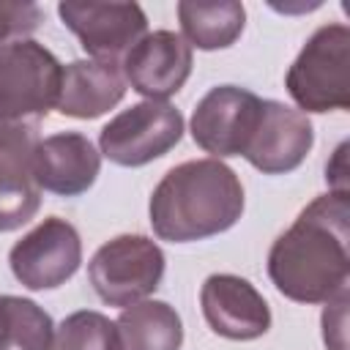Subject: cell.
Instances as JSON below:
<instances>
[{"instance_id": "cell-1", "label": "cell", "mask_w": 350, "mask_h": 350, "mask_svg": "<svg viewBox=\"0 0 350 350\" xmlns=\"http://www.w3.org/2000/svg\"><path fill=\"white\" fill-rule=\"evenodd\" d=\"M273 287L295 304H328L350 282V194L314 197L268 252Z\"/></svg>"}, {"instance_id": "cell-2", "label": "cell", "mask_w": 350, "mask_h": 350, "mask_svg": "<svg viewBox=\"0 0 350 350\" xmlns=\"http://www.w3.org/2000/svg\"><path fill=\"white\" fill-rule=\"evenodd\" d=\"M243 205V183L232 167L219 159H191L164 172L148 213L156 238L191 243L235 227Z\"/></svg>"}, {"instance_id": "cell-3", "label": "cell", "mask_w": 350, "mask_h": 350, "mask_svg": "<svg viewBox=\"0 0 350 350\" xmlns=\"http://www.w3.org/2000/svg\"><path fill=\"white\" fill-rule=\"evenodd\" d=\"M284 88L298 109L334 112L350 107V27L331 22L317 27L287 68Z\"/></svg>"}, {"instance_id": "cell-4", "label": "cell", "mask_w": 350, "mask_h": 350, "mask_svg": "<svg viewBox=\"0 0 350 350\" xmlns=\"http://www.w3.org/2000/svg\"><path fill=\"white\" fill-rule=\"evenodd\" d=\"M63 63L33 38L0 44V120L38 123L57 107Z\"/></svg>"}, {"instance_id": "cell-5", "label": "cell", "mask_w": 350, "mask_h": 350, "mask_svg": "<svg viewBox=\"0 0 350 350\" xmlns=\"http://www.w3.org/2000/svg\"><path fill=\"white\" fill-rule=\"evenodd\" d=\"M164 268V252L153 238L126 232L96 249L88 262V279L104 304L126 309L156 293Z\"/></svg>"}, {"instance_id": "cell-6", "label": "cell", "mask_w": 350, "mask_h": 350, "mask_svg": "<svg viewBox=\"0 0 350 350\" xmlns=\"http://www.w3.org/2000/svg\"><path fill=\"white\" fill-rule=\"evenodd\" d=\"M183 137V115L167 101H139L118 112L98 134V153L118 167H145Z\"/></svg>"}, {"instance_id": "cell-7", "label": "cell", "mask_w": 350, "mask_h": 350, "mask_svg": "<svg viewBox=\"0 0 350 350\" xmlns=\"http://www.w3.org/2000/svg\"><path fill=\"white\" fill-rule=\"evenodd\" d=\"M8 265L22 287L55 290L79 271L82 238L71 221L46 216L11 246Z\"/></svg>"}, {"instance_id": "cell-8", "label": "cell", "mask_w": 350, "mask_h": 350, "mask_svg": "<svg viewBox=\"0 0 350 350\" xmlns=\"http://www.w3.org/2000/svg\"><path fill=\"white\" fill-rule=\"evenodd\" d=\"M260 109L262 98L252 90L238 85H216L197 101L191 112V139L219 161L227 156H243L260 120Z\"/></svg>"}, {"instance_id": "cell-9", "label": "cell", "mask_w": 350, "mask_h": 350, "mask_svg": "<svg viewBox=\"0 0 350 350\" xmlns=\"http://www.w3.org/2000/svg\"><path fill=\"white\" fill-rule=\"evenodd\" d=\"M63 25L79 38L90 60L118 63L148 33V16L139 3H79L57 5Z\"/></svg>"}, {"instance_id": "cell-10", "label": "cell", "mask_w": 350, "mask_h": 350, "mask_svg": "<svg viewBox=\"0 0 350 350\" xmlns=\"http://www.w3.org/2000/svg\"><path fill=\"white\" fill-rule=\"evenodd\" d=\"M38 123L0 120V232L27 224L41 208V186L33 172Z\"/></svg>"}, {"instance_id": "cell-11", "label": "cell", "mask_w": 350, "mask_h": 350, "mask_svg": "<svg viewBox=\"0 0 350 350\" xmlns=\"http://www.w3.org/2000/svg\"><path fill=\"white\" fill-rule=\"evenodd\" d=\"M191 66V46L175 30L145 33L120 60L126 85L145 96V101H167L175 96L186 85Z\"/></svg>"}, {"instance_id": "cell-12", "label": "cell", "mask_w": 350, "mask_h": 350, "mask_svg": "<svg viewBox=\"0 0 350 350\" xmlns=\"http://www.w3.org/2000/svg\"><path fill=\"white\" fill-rule=\"evenodd\" d=\"M314 145V129L301 109L262 98L260 120L243 150V159L262 175H284L304 164Z\"/></svg>"}, {"instance_id": "cell-13", "label": "cell", "mask_w": 350, "mask_h": 350, "mask_svg": "<svg viewBox=\"0 0 350 350\" xmlns=\"http://www.w3.org/2000/svg\"><path fill=\"white\" fill-rule=\"evenodd\" d=\"M200 306L211 331L232 342L260 339L271 328L268 301L249 279L235 273H211L200 287Z\"/></svg>"}, {"instance_id": "cell-14", "label": "cell", "mask_w": 350, "mask_h": 350, "mask_svg": "<svg viewBox=\"0 0 350 350\" xmlns=\"http://www.w3.org/2000/svg\"><path fill=\"white\" fill-rule=\"evenodd\" d=\"M33 172L41 191L77 197L96 183L101 172V153L85 134L57 131L38 139L33 150Z\"/></svg>"}, {"instance_id": "cell-15", "label": "cell", "mask_w": 350, "mask_h": 350, "mask_svg": "<svg viewBox=\"0 0 350 350\" xmlns=\"http://www.w3.org/2000/svg\"><path fill=\"white\" fill-rule=\"evenodd\" d=\"M126 96V79L118 63L71 60L63 66L57 112L77 120H93L118 107Z\"/></svg>"}, {"instance_id": "cell-16", "label": "cell", "mask_w": 350, "mask_h": 350, "mask_svg": "<svg viewBox=\"0 0 350 350\" xmlns=\"http://www.w3.org/2000/svg\"><path fill=\"white\" fill-rule=\"evenodd\" d=\"M120 350H180L183 320L167 301L145 298L131 304L115 320Z\"/></svg>"}, {"instance_id": "cell-17", "label": "cell", "mask_w": 350, "mask_h": 350, "mask_svg": "<svg viewBox=\"0 0 350 350\" xmlns=\"http://www.w3.org/2000/svg\"><path fill=\"white\" fill-rule=\"evenodd\" d=\"M178 22L183 41L202 52L227 49L232 46L246 25V8L238 0H219V3H178Z\"/></svg>"}, {"instance_id": "cell-18", "label": "cell", "mask_w": 350, "mask_h": 350, "mask_svg": "<svg viewBox=\"0 0 350 350\" xmlns=\"http://www.w3.org/2000/svg\"><path fill=\"white\" fill-rule=\"evenodd\" d=\"M52 350H120L118 325L115 320L93 309L71 312L55 328Z\"/></svg>"}, {"instance_id": "cell-19", "label": "cell", "mask_w": 350, "mask_h": 350, "mask_svg": "<svg viewBox=\"0 0 350 350\" xmlns=\"http://www.w3.org/2000/svg\"><path fill=\"white\" fill-rule=\"evenodd\" d=\"M11 328L5 350H52L55 345V323L49 312H44L36 301L22 295H8Z\"/></svg>"}, {"instance_id": "cell-20", "label": "cell", "mask_w": 350, "mask_h": 350, "mask_svg": "<svg viewBox=\"0 0 350 350\" xmlns=\"http://www.w3.org/2000/svg\"><path fill=\"white\" fill-rule=\"evenodd\" d=\"M41 19H44V11L36 3L0 0V44L25 38L41 25Z\"/></svg>"}, {"instance_id": "cell-21", "label": "cell", "mask_w": 350, "mask_h": 350, "mask_svg": "<svg viewBox=\"0 0 350 350\" xmlns=\"http://www.w3.org/2000/svg\"><path fill=\"white\" fill-rule=\"evenodd\" d=\"M347 293L336 295L334 301L325 304L323 312V339L328 350H347Z\"/></svg>"}, {"instance_id": "cell-22", "label": "cell", "mask_w": 350, "mask_h": 350, "mask_svg": "<svg viewBox=\"0 0 350 350\" xmlns=\"http://www.w3.org/2000/svg\"><path fill=\"white\" fill-rule=\"evenodd\" d=\"M345 153H347V142H342L334 150V161L325 164V180L331 183V191H342L347 194V164H345Z\"/></svg>"}, {"instance_id": "cell-23", "label": "cell", "mask_w": 350, "mask_h": 350, "mask_svg": "<svg viewBox=\"0 0 350 350\" xmlns=\"http://www.w3.org/2000/svg\"><path fill=\"white\" fill-rule=\"evenodd\" d=\"M11 328V312H8V295H0V350H5Z\"/></svg>"}]
</instances>
